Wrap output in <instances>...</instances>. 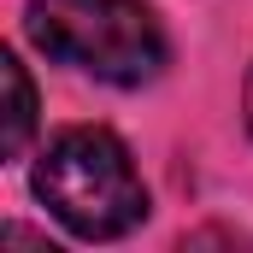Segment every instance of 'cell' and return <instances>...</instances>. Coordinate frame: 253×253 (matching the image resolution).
<instances>
[{
  "label": "cell",
  "instance_id": "3",
  "mask_svg": "<svg viewBox=\"0 0 253 253\" xmlns=\"http://www.w3.org/2000/svg\"><path fill=\"white\" fill-rule=\"evenodd\" d=\"M0 83H6V124H0V159H18L24 153V141H30V129H36V88H30V77H24V65L0 59Z\"/></svg>",
  "mask_w": 253,
  "mask_h": 253
},
{
  "label": "cell",
  "instance_id": "2",
  "mask_svg": "<svg viewBox=\"0 0 253 253\" xmlns=\"http://www.w3.org/2000/svg\"><path fill=\"white\" fill-rule=\"evenodd\" d=\"M30 42L59 65H77L100 83H153L165 71V30L141 0H30Z\"/></svg>",
  "mask_w": 253,
  "mask_h": 253
},
{
  "label": "cell",
  "instance_id": "4",
  "mask_svg": "<svg viewBox=\"0 0 253 253\" xmlns=\"http://www.w3.org/2000/svg\"><path fill=\"white\" fill-rule=\"evenodd\" d=\"M242 100H248V124H253V71H248V88H242Z\"/></svg>",
  "mask_w": 253,
  "mask_h": 253
},
{
  "label": "cell",
  "instance_id": "1",
  "mask_svg": "<svg viewBox=\"0 0 253 253\" xmlns=\"http://www.w3.org/2000/svg\"><path fill=\"white\" fill-rule=\"evenodd\" d=\"M36 194L83 242H118L147 218V189L129 165V147L100 124L59 129L36 165Z\"/></svg>",
  "mask_w": 253,
  "mask_h": 253
}]
</instances>
